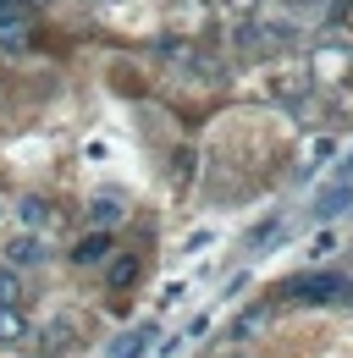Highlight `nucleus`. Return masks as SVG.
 I'll list each match as a JSON object with an SVG mask.
<instances>
[{
	"instance_id": "1",
	"label": "nucleus",
	"mask_w": 353,
	"mask_h": 358,
	"mask_svg": "<svg viewBox=\"0 0 353 358\" xmlns=\"http://www.w3.org/2000/svg\"><path fill=\"white\" fill-rule=\"evenodd\" d=\"M282 298H293V303H342L353 298V281L348 275H331V270H309V275H293V281H282Z\"/></svg>"
},
{
	"instance_id": "2",
	"label": "nucleus",
	"mask_w": 353,
	"mask_h": 358,
	"mask_svg": "<svg viewBox=\"0 0 353 358\" xmlns=\"http://www.w3.org/2000/svg\"><path fill=\"white\" fill-rule=\"evenodd\" d=\"M353 210V182H337V187H326L320 199H314V221H337V215H348Z\"/></svg>"
},
{
	"instance_id": "3",
	"label": "nucleus",
	"mask_w": 353,
	"mask_h": 358,
	"mask_svg": "<svg viewBox=\"0 0 353 358\" xmlns=\"http://www.w3.org/2000/svg\"><path fill=\"white\" fill-rule=\"evenodd\" d=\"M149 348H155V325H132V331H122V336L111 342L105 358H144Z\"/></svg>"
},
{
	"instance_id": "4",
	"label": "nucleus",
	"mask_w": 353,
	"mask_h": 358,
	"mask_svg": "<svg viewBox=\"0 0 353 358\" xmlns=\"http://www.w3.org/2000/svg\"><path fill=\"white\" fill-rule=\"evenodd\" d=\"M0 45L6 50L28 45V11H22V6H0Z\"/></svg>"
},
{
	"instance_id": "5",
	"label": "nucleus",
	"mask_w": 353,
	"mask_h": 358,
	"mask_svg": "<svg viewBox=\"0 0 353 358\" xmlns=\"http://www.w3.org/2000/svg\"><path fill=\"white\" fill-rule=\"evenodd\" d=\"M105 259H111V231H88V237H78L72 265H105Z\"/></svg>"
},
{
	"instance_id": "6",
	"label": "nucleus",
	"mask_w": 353,
	"mask_h": 358,
	"mask_svg": "<svg viewBox=\"0 0 353 358\" xmlns=\"http://www.w3.org/2000/svg\"><path fill=\"white\" fill-rule=\"evenodd\" d=\"M6 259H11V265H39L44 243L39 237H11V243H6Z\"/></svg>"
},
{
	"instance_id": "7",
	"label": "nucleus",
	"mask_w": 353,
	"mask_h": 358,
	"mask_svg": "<svg viewBox=\"0 0 353 358\" xmlns=\"http://www.w3.org/2000/svg\"><path fill=\"white\" fill-rule=\"evenodd\" d=\"M88 221H94V231H111V226L122 221V199H111V193L94 199V204H88Z\"/></svg>"
},
{
	"instance_id": "8",
	"label": "nucleus",
	"mask_w": 353,
	"mask_h": 358,
	"mask_svg": "<svg viewBox=\"0 0 353 358\" xmlns=\"http://www.w3.org/2000/svg\"><path fill=\"white\" fill-rule=\"evenodd\" d=\"M22 336H28L22 309H0V348H11V342H22Z\"/></svg>"
},
{
	"instance_id": "9",
	"label": "nucleus",
	"mask_w": 353,
	"mask_h": 358,
	"mask_svg": "<svg viewBox=\"0 0 353 358\" xmlns=\"http://www.w3.org/2000/svg\"><path fill=\"white\" fill-rule=\"evenodd\" d=\"M132 281H138V259H132V254H122V259H111V287L122 292V287H132Z\"/></svg>"
},
{
	"instance_id": "10",
	"label": "nucleus",
	"mask_w": 353,
	"mask_h": 358,
	"mask_svg": "<svg viewBox=\"0 0 353 358\" xmlns=\"http://www.w3.org/2000/svg\"><path fill=\"white\" fill-rule=\"evenodd\" d=\"M17 298H22V281H17V270H0V309H17Z\"/></svg>"
},
{
	"instance_id": "11",
	"label": "nucleus",
	"mask_w": 353,
	"mask_h": 358,
	"mask_svg": "<svg viewBox=\"0 0 353 358\" xmlns=\"http://www.w3.org/2000/svg\"><path fill=\"white\" fill-rule=\"evenodd\" d=\"M17 210H22V221H28V226H44V221H50V204H44V199H22Z\"/></svg>"
},
{
	"instance_id": "12",
	"label": "nucleus",
	"mask_w": 353,
	"mask_h": 358,
	"mask_svg": "<svg viewBox=\"0 0 353 358\" xmlns=\"http://www.w3.org/2000/svg\"><path fill=\"white\" fill-rule=\"evenodd\" d=\"M342 182H353V155H348V166H342Z\"/></svg>"
}]
</instances>
